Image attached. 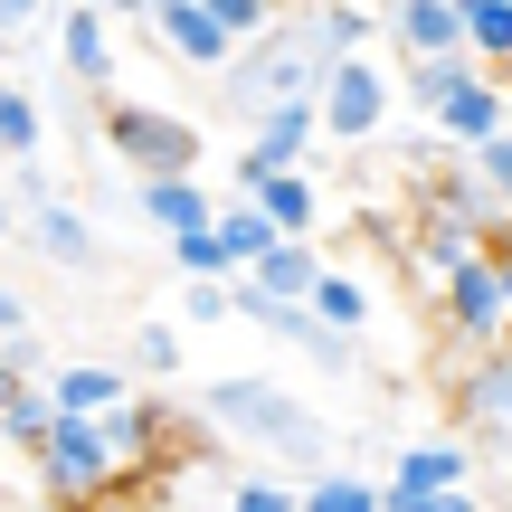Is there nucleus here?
Here are the masks:
<instances>
[{
	"instance_id": "2eb2a0df",
	"label": "nucleus",
	"mask_w": 512,
	"mask_h": 512,
	"mask_svg": "<svg viewBox=\"0 0 512 512\" xmlns=\"http://www.w3.org/2000/svg\"><path fill=\"white\" fill-rule=\"evenodd\" d=\"M465 446L456 437H427V446H408L399 465H389V484H399V494H465Z\"/></svg>"
},
{
	"instance_id": "7ed1b4c3",
	"label": "nucleus",
	"mask_w": 512,
	"mask_h": 512,
	"mask_svg": "<svg viewBox=\"0 0 512 512\" xmlns=\"http://www.w3.org/2000/svg\"><path fill=\"white\" fill-rule=\"evenodd\" d=\"M105 133H114V152L133 162V181H200V133H190L181 114H162V105H114Z\"/></svg>"
},
{
	"instance_id": "c85d7f7f",
	"label": "nucleus",
	"mask_w": 512,
	"mask_h": 512,
	"mask_svg": "<svg viewBox=\"0 0 512 512\" xmlns=\"http://www.w3.org/2000/svg\"><path fill=\"white\" fill-rule=\"evenodd\" d=\"M465 171H475V181H484V190H494V200L512 209V133H503V143H484V152H475Z\"/></svg>"
},
{
	"instance_id": "6e6552de",
	"label": "nucleus",
	"mask_w": 512,
	"mask_h": 512,
	"mask_svg": "<svg viewBox=\"0 0 512 512\" xmlns=\"http://www.w3.org/2000/svg\"><path fill=\"white\" fill-rule=\"evenodd\" d=\"M437 133H446V143L465 152V162H475L484 143H503V133H512V86H503L494 67H475V76H465L456 95H446V114H437Z\"/></svg>"
},
{
	"instance_id": "2f4dec72",
	"label": "nucleus",
	"mask_w": 512,
	"mask_h": 512,
	"mask_svg": "<svg viewBox=\"0 0 512 512\" xmlns=\"http://www.w3.org/2000/svg\"><path fill=\"white\" fill-rule=\"evenodd\" d=\"M10 342H29V294L0 285V351H10Z\"/></svg>"
},
{
	"instance_id": "ddd939ff",
	"label": "nucleus",
	"mask_w": 512,
	"mask_h": 512,
	"mask_svg": "<svg viewBox=\"0 0 512 512\" xmlns=\"http://www.w3.org/2000/svg\"><path fill=\"white\" fill-rule=\"evenodd\" d=\"M48 408L57 418H114L124 408V370H105V361H67L48 380Z\"/></svg>"
},
{
	"instance_id": "1a4fd4ad",
	"label": "nucleus",
	"mask_w": 512,
	"mask_h": 512,
	"mask_svg": "<svg viewBox=\"0 0 512 512\" xmlns=\"http://www.w3.org/2000/svg\"><path fill=\"white\" fill-rule=\"evenodd\" d=\"M143 29H162V48L181 57V67H219V76H228V57H238V48H228V29L200 10V0H152Z\"/></svg>"
},
{
	"instance_id": "423d86ee",
	"label": "nucleus",
	"mask_w": 512,
	"mask_h": 512,
	"mask_svg": "<svg viewBox=\"0 0 512 512\" xmlns=\"http://www.w3.org/2000/svg\"><path fill=\"white\" fill-rule=\"evenodd\" d=\"M389 105H399V86H389L370 57H342L332 86H323V133H332V143H370V133L389 124Z\"/></svg>"
},
{
	"instance_id": "9d476101",
	"label": "nucleus",
	"mask_w": 512,
	"mask_h": 512,
	"mask_svg": "<svg viewBox=\"0 0 512 512\" xmlns=\"http://www.w3.org/2000/svg\"><path fill=\"white\" fill-rule=\"evenodd\" d=\"M380 29L408 48V67H427V57H465V19H456V0H399Z\"/></svg>"
},
{
	"instance_id": "6ab92c4d",
	"label": "nucleus",
	"mask_w": 512,
	"mask_h": 512,
	"mask_svg": "<svg viewBox=\"0 0 512 512\" xmlns=\"http://www.w3.org/2000/svg\"><path fill=\"white\" fill-rule=\"evenodd\" d=\"M256 209H266L285 238H313V219H323V190H313V171H275V181L256 190Z\"/></svg>"
},
{
	"instance_id": "9b49d317",
	"label": "nucleus",
	"mask_w": 512,
	"mask_h": 512,
	"mask_svg": "<svg viewBox=\"0 0 512 512\" xmlns=\"http://www.w3.org/2000/svg\"><path fill=\"white\" fill-rule=\"evenodd\" d=\"M133 209H143V228H162L171 247L200 238V228H219V200H209L200 181H133Z\"/></svg>"
},
{
	"instance_id": "4468645a",
	"label": "nucleus",
	"mask_w": 512,
	"mask_h": 512,
	"mask_svg": "<svg viewBox=\"0 0 512 512\" xmlns=\"http://www.w3.org/2000/svg\"><path fill=\"white\" fill-rule=\"evenodd\" d=\"M57 57H67V76H76V86H105V76H114V38H105V10H86V0H76V10L57 19Z\"/></svg>"
},
{
	"instance_id": "39448f33",
	"label": "nucleus",
	"mask_w": 512,
	"mask_h": 512,
	"mask_svg": "<svg viewBox=\"0 0 512 512\" xmlns=\"http://www.w3.org/2000/svg\"><path fill=\"white\" fill-rule=\"evenodd\" d=\"M437 323L456 332V351H503V323H512V294H503V266L475 256L437 285Z\"/></svg>"
},
{
	"instance_id": "e433bc0d",
	"label": "nucleus",
	"mask_w": 512,
	"mask_h": 512,
	"mask_svg": "<svg viewBox=\"0 0 512 512\" xmlns=\"http://www.w3.org/2000/svg\"><path fill=\"white\" fill-rule=\"evenodd\" d=\"M389 10H399V0H370V19H389Z\"/></svg>"
},
{
	"instance_id": "5701e85b",
	"label": "nucleus",
	"mask_w": 512,
	"mask_h": 512,
	"mask_svg": "<svg viewBox=\"0 0 512 512\" xmlns=\"http://www.w3.org/2000/svg\"><path fill=\"white\" fill-rule=\"evenodd\" d=\"M294 503H304V512H380V484L351 475V465H323V475L294 484Z\"/></svg>"
},
{
	"instance_id": "f8f14e48",
	"label": "nucleus",
	"mask_w": 512,
	"mask_h": 512,
	"mask_svg": "<svg viewBox=\"0 0 512 512\" xmlns=\"http://www.w3.org/2000/svg\"><path fill=\"white\" fill-rule=\"evenodd\" d=\"M323 275H332V266L313 256V238H285V247L266 256V266H247L238 285L256 294V304H313V285H323Z\"/></svg>"
},
{
	"instance_id": "f3484780",
	"label": "nucleus",
	"mask_w": 512,
	"mask_h": 512,
	"mask_svg": "<svg viewBox=\"0 0 512 512\" xmlns=\"http://www.w3.org/2000/svg\"><path fill=\"white\" fill-rule=\"evenodd\" d=\"M219 247H228V266L247 275V266H266V256L285 247V228H275L256 200H219Z\"/></svg>"
},
{
	"instance_id": "f257e3e1",
	"label": "nucleus",
	"mask_w": 512,
	"mask_h": 512,
	"mask_svg": "<svg viewBox=\"0 0 512 512\" xmlns=\"http://www.w3.org/2000/svg\"><path fill=\"white\" fill-rule=\"evenodd\" d=\"M200 418L219 427V437L256 446L266 465H304V475H323V465H332V437H323V418H313V408L294 399V389L256 380V370H228V380H209Z\"/></svg>"
},
{
	"instance_id": "412c9836",
	"label": "nucleus",
	"mask_w": 512,
	"mask_h": 512,
	"mask_svg": "<svg viewBox=\"0 0 512 512\" xmlns=\"http://www.w3.org/2000/svg\"><path fill=\"white\" fill-rule=\"evenodd\" d=\"M313 323H323V332H342V342H361V332H370V285L332 266L323 285H313Z\"/></svg>"
},
{
	"instance_id": "4c0bfd02",
	"label": "nucleus",
	"mask_w": 512,
	"mask_h": 512,
	"mask_svg": "<svg viewBox=\"0 0 512 512\" xmlns=\"http://www.w3.org/2000/svg\"><path fill=\"white\" fill-rule=\"evenodd\" d=\"M304 10H332V0H304Z\"/></svg>"
},
{
	"instance_id": "393cba45",
	"label": "nucleus",
	"mask_w": 512,
	"mask_h": 512,
	"mask_svg": "<svg viewBox=\"0 0 512 512\" xmlns=\"http://www.w3.org/2000/svg\"><path fill=\"white\" fill-rule=\"evenodd\" d=\"M475 76V57H427V67H408V105L418 114H446V95Z\"/></svg>"
},
{
	"instance_id": "20e7f679",
	"label": "nucleus",
	"mask_w": 512,
	"mask_h": 512,
	"mask_svg": "<svg viewBox=\"0 0 512 512\" xmlns=\"http://www.w3.org/2000/svg\"><path fill=\"white\" fill-rule=\"evenodd\" d=\"M38 465H48V494L57 503H105L114 475H124V456L105 446V418H57L48 446H38Z\"/></svg>"
},
{
	"instance_id": "4be33fe9",
	"label": "nucleus",
	"mask_w": 512,
	"mask_h": 512,
	"mask_svg": "<svg viewBox=\"0 0 512 512\" xmlns=\"http://www.w3.org/2000/svg\"><path fill=\"white\" fill-rule=\"evenodd\" d=\"M456 19L475 67H512V0H456Z\"/></svg>"
},
{
	"instance_id": "f03ea898",
	"label": "nucleus",
	"mask_w": 512,
	"mask_h": 512,
	"mask_svg": "<svg viewBox=\"0 0 512 512\" xmlns=\"http://www.w3.org/2000/svg\"><path fill=\"white\" fill-rule=\"evenodd\" d=\"M332 67H342V57L323 48V29H313V10H294V19H275L266 38H256V48H238L228 57V114H275V105H323V86H332Z\"/></svg>"
},
{
	"instance_id": "cd10ccee",
	"label": "nucleus",
	"mask_w": 512,
	"mask_h": 512,
	"mask_svg": "<svg viewBox=\"0 0 512 512\" xmlns=\"http://www.w3.org/2000/svg\"><path fill=\"white\" fill-rule=\"evenodd\" d=\"M133 361L143 370H181V332L171 323H133Z\"/></svg>"
},
{
	"instance_id": "c9c22d12",
	"label": "nucleus",
	"mask_w": 512,
	"mask_h": 512,
	"mask_svg": "<svg viewBox=\"0 0 512 512\" xmlns=\"http://www.w3.org/2000/svg\"><path fill=\"white\" fill-rule=\"evenodd\" d=\"M0 238H19V200H10V190H0Z\"/></svg>"
},
{
	"instance_id": "0eeeda50",
	"label": "nucleus",
	"mask_w": 512,
	"mask_h": 512,
	"mask_svg": "<svg viewBox=\"0 0 512 512\" xmlns=\"http://www.w3.org/2000/svg\"><path fill=\"white\" fill-rule=\"evenodd\" d=\"M446 399H456V418L475 427V437L512 446V351H465L456 380H446Z\"/></svg>"
},
{
	"instance_id": "c756f323",
	"label": "nucleus",
	"mask_w": 512,
	"mask_h": 512,
	"mask_svg": "<svg viewBox=\"0 0 512 512\" xmlns=\"http://www.w3.org/2000/svg\"><path fill=\"white\" fill-rule=\"evenodd\" d=\"M380 512H484L475 494H399V484H380Z\"/></svg>"
},
{
	"instance_id": "a878e982",
	"label": "nucleus",
	"mask_w": 512,
	"mask_h": 512,
	"mask_svg": "<svg viewBox=\"0 0 512 512\" xmlns=\"http://www.w3.org/2000/svg\"><path fill=\"white\" fill-rule=\"evenodd\" d=\"M0 152H10V162H38V105L10 76H0Z\"/></svg>"
},
{
	"instance_id": "aec40b11",
	"label": "nucleus",
	"mask_w": 512,
	"mask_h": 512,
	"mask_svg": "<svg viewBox=\"0 0 512 512\" xmlns=\"http://www.w3.org/2000/svg\"><path fill=\"white\" fill-rule=\"evenodd\" d=\"M48 427H57L48 389H29V380L0 370V446H48Z\"/></svg>"
},
{
	"instance_id": "72a5a7b5",
	"label": "nucleus",
	"mask_w": 512,
	"mask_h": 512,
	"mask_svg": "<svg viewBox=\"0 0 512 512\" xmlns=\"http://www.w3.org/2000/svg\"><path fill=\"white\" fill-rule=\"evenodd\" d=\"M29 19H38V0H0V38H10V29H29Z\"/></svg>"
},
{
	"instance_id": "473e14b6",
	"label": "nucleus",
	"mask_w": 512,
	"mask_h": 512,
	"mask_svg": "<svg viewBox=\"0 0 512 512\" xmlns=\"http://www.w3.org/2000/svg\"><path fill=\"white\" fill-rule=\"evenodd\" d=\"M181 313H190V323H228V285H190Z\"/></svg>"
},
{
	"instance_id": "a211bd4d",
	"label": "nucleus",
	"mask_w": 512,
	"mask_h": 512,
	"mask_svg": "<svg viewBox=\"0 0 512 512\" xmlns=\"http://www.w3.org/2000/svg\"><path fill=\"white\" fill-rule=\"evenodd\" d=\"M323 143V105H275V114H256V152H275V162H304V152Z\"/></svg>"
},
{
	"instance_id": "b1692460",
	"label": "nucleus",
	"mask_w": 512,
	"mask_h": 512,
	"mask_svg": "<svg viewBox=\"0 0 512 512\" xmlns=\"http://www.w3.org/2000/svg\"><path fill=\"white\" fill-rule=\"evenodd\" d=\"M200 10H209V19L228 29V48H256V38H266L275 19H294L285 0H200Z\"/></svg>"
},
{
	"instance_id": "dca6fc26",
	"label": "nucleus",
	"mask_w": 512,
	"mask_h": 512,
	"mask_svg": "<svg viewBox=\"0 0 512 512\" xmlns=\"http://www.w3.org/2000/svg\"><path fill=\"white\" fill-rule=\"evenodd\" d=\"M29 247L48 256V266H76V275H86L95 266V219L57 200V209H38V219H29Z\"/></svg>"
},
{
	"instance_id": "f704fd0d",
	"label": "nucleus",
	"mask_w": 512,
	"mask_h": 512,
	"mask_svg": "<svg viewBox=\"0 0 512 512\" xmlns=\"http://www.w3.org/2000/svg\"><path fill=\"white\" fill-rule=\"evenodd\" d=\"M86 10H133V19H152V0H86Z\"/></svg>"
},
{
	"instance_id": "7c9ffc66",
	"label": "nucleus",
	"mask_w": 512,
	"mask_h": 512,
	"mask_svg": "<svg viewBox=\"0 0 512 512\" xmlns=\"http://www.w3.org/2000/svg\"><path fill=\"white\" fill-rule=\"evenodd\" d=\"M10 200L29 209V219H38V209H57V181H48V162H19V171H10Z\"/></svg>"
},
{
	"instance_id": "bb28decb",
	"label": "nucleus",
	"mask_w": 512,
	"mask_h": 512,
	"mask_svg": "<svg viewBox=\"0 0 512 512\" xmlns=\"http://www.w3.org/2000/svg\"><path fill=\"white\" fill-rule=\"evenodd\" d=\"M228 512H304V503H294V484H275V475H238L228 484Z\"/></svg>"
}]
</instances>
